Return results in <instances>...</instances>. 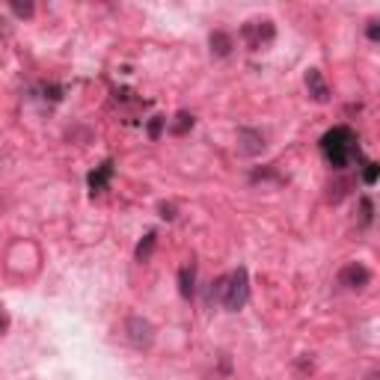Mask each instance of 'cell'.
<instances>
[{
  "mask_svg": "<svg viewBox=\"0 0 380 380\" xmlns=\"http://www.w3.org/2000/svg\"><path fill=\"white\" fill-rule=\"evenodd\" d=\"M163 125H167V119H163V116H155L152 125H148V137L158 140V134H161V128H163Z\"/></svg>",
  "mask_w": 380,
  "mask_h": 380,
  "instance_id": "14",
  "label": "cell"
},
{
  "mask_svg": "<svg viewBox=\"0 0 380 380\" xmlns=\"http://www.w3.org/2000/svg\"><path fill=\"white\" fill-rule=\"evenodd\" d=\"M306 89H309V95L315 98L318 104L330 102V87H327V80L321 77L318 69H309V72H306Z\"/></svg>",
  "mask_w": 380,
  "mask_h": 380,
  "instance_id": "7",
  "label": "cell"
},
{
  "mask_svg": "<svg viewBox=\"0 0 380 380\" xmlns=\"http://www.w3.org/2000/svg\"><path fill=\"white\" fill-rule=\"evenodd\" d=\"M369 283H371V271L366 268V264H359V261L344 264V268L339 271V286L348 288V291H362Z\"/></svg>",
  "mask_w": 380,
  "mask_h": 380,
  "instance_id": "4",
  "label": "cell"
},
{
  "mask_svg": "<svg viewBox=\"0 0 380 380\" xmlns=\"http://www.w3.org/2000/svg\"><path fill=\"white\" fill-rule=\"evenodd\" d=\"M193 279H196L193 264H185V268L178 271V291H181V297H193Z\"/></svg>",
  "mask_w": 380,
  "mask_h": 380,
  "instance_id": "9",
  "label": "cell"
},
{
  "mask_svg": "<svg viewBox=\"0 0 380 380\" xmlns=\"http://www.w3.org/2000/svg\"><path fill=\"white\" fill-rule=\"evenodd\" d=\"M188 128H193V116H188V113H178V116H175V122L170 125V131H173V134H185Z\"/></svg>",
  "mask_w": 380,
  "mask_h": 380,
  "instance_id": "12",
  "label": "cell"
},
{
  "mask_svg": "<svg viewBox=\"0 0 380 380\" xmlns=\"http://www.w3.org/2000/svg\"><path fill=\"white\" fill-rule=\"evenodd\" d=\"M377 36H380V30H377V21H369V39H371V42H377Z\"/></svg>",
  "mask_w": 380,
  "mask_h": 380,
  "instance_id": "17",
  "label": "cell"
},
{
  "mask_svg": "<svg viewBox=\"0 0 380 380\" xmlns=\"http://www.w3.org/2000/svg\"><path fill=\"white\" fill-rule=\"evenodd\" d=\"M6 327H9V315L0 309V333H6Z\"/></svg>",
  "mask_w": 380,
  "mask_h": 380,
  "instance_id": "18",
  "label": "cell"
},
{
  "mask_svg": "<svg viewBox=\"0 0 380 380\" xmlns=\"http://www.w3.org/2000/svg\"><path fill=\"white\" fill-rule=\"evenodd\" d=\"M321 155L333 170H348L359 158V140L348 125H336L321 137Z\"/></svg>",
  "mask_w": 380,
  "mask_h": 380,
  "instance_id": "1",
  "label": "cell"
},
{
  "mask_svg": "<svg viewBox=\"0 0 380 380\" xmlns=\"http://www.w3.org/2000/svg\"><path fill=\"white\" fill-rule=\"evenodd\" d=\"M211 51L217 57H226L229 51H232V39H229V33H223V30L211 33Z\"/></svg>",
  "mask_w": 380,
  "mask_h": 380,
  "instance_id": "10",
  "label": "cell"
},
{
  "mask_svg": "<svg viewBox=\"0 0 380 380\" xmlns=\"http://www.w3.org/2000/svg\"><path fill=\"white\" fill-rule=\"evenodd\" d=\"M362 181H366V185H374L377 181V163L374 161L366 163V170H362Z\"/></svg>",
  "mask_w": 380,
  "mask_h": 380,
  "instance_id": "13",
  "label": "cell"
},
{
  "mask_svg": "<svg viewBox=\"0 0 380 380\" xmlns=\"http://www.w3.org/2000/svg\"><path fill=\"white\" fill-rule=\"evenodd\" d=\"M125 339L134 344L137 351H146V348H152V342H155V327L140 315H131L125 321Z\"/></svg>",
  "mask_w": 380,
  "mask_h": 380,
  "instance_id": "3",
  "label": "cell"
},
{
  "mask_svg": "<svg viewBox=\"0 0 380 380\" xmlns=\"http://www.w3.org/2000/svg\"><path fill=\"white\" fill-rule=\"evenodd\" d=\"M155 232H148L140 244H137V261H148V256H152V250H155Z\"/></svg>",
  "mask_w": 380,
  "mask_h": 380,
  "instance_id": "11",
  "label": "cell"
},
{
  "mask_svg": "<svg viewBox=\"0 0 380 380\" xmlns=\"http://www.w3.org/2000/svg\"><path fill=\"white\" fill-rule=\"evenodd\" d=\"M244 39L250 42V48H264L273 39V24L271 21H250L244 27Z\"/></svg>",
  "mask_w": 380,
  "mask_h": 380,
  "instance_id": "5",
  "label": "cell"
},
{
  "mask_svg": "<svg viewBox=\"0 0 380 380\" xmlns=\"http://www.w3.org/2000/svg\"><path fill=\"white\" fill-rule=\"evenodd\" d=\"M362 220H366V223L371 220V202L369 200H362Z\"/></svg>",
  "mask_w": 380,
  "mask_h": 380,
  "instance_id": "16",
  "label": "cell"
},
{
  "mask_svg": "<svg viewBox=\"0 0 380 380\" xmlns=\"http://www.w3.org/2000/svg\"><path fill=\"white\" fill-rule=\"evenodd\" d=\"M12 12H18V15H33V6H30V4H24V6H21V4H12Z\"/></svg>",
  "mask_w": 380,
  "mask_h": 380,
  "instance_id": "15",
  "label": "cell"
},
{
  "mask_svg": "<svg viewBox=\"0 0 380 380\" xmlns=\"http://www.w3.org/2000/svg\"><path fill=\"white\" fill-rule=\"evenodd\" d=\"M161 211H163V217H167V220H173V217H175V214H173L175 208H173V205H161Z\"/></svg>",
  "mask_w": 380,
  "mask_h": 380,
  "instance_id": "19",
  "label": "cell"
},
{
  "mask_svg": "<svg viewBox=\"0 0 380 380\" xmlns=\"http://www.w3.org/2000/svg\"><path fill=\"white\" fill-rule=\"evenodd\" d=\"M110 178H113V163H110V161H104L102 167H98V170L89 175V188H92V193H102V190H107Z\"/></svg>",
  "mask_w": 380,
  "mask_h": 380,
  "instance_id": "8",
  "label": "cell"
},
{
  "mask_svg": "<svg viewBox=\"0 0 380 380\" xmlns=\"http://www.w3.org/2000/svg\"><path fill=\"white\" fill-rule=\"evenodd\" d=\"M238 148L244 155H259L264 148V134L261 131H253V128H241L238 131Z\"/></svg>",
  "mask_w": 380,
  "mask_h": 380,
  "instance_id": "6",
  "label": "cell"
},
{
  "mask_svg": "<svg viewBox=\"0 0 380 380\" xmlns=\"http://www.w3.org/2000/svg\"><path fill=\"white\" fill-rule=\"evenodd\" d=\"M211 300L223 303L229 312L244 309V303L250 300V276H246V271L238 268L232 273L220 276L217 283H214V288H211Z\"/></svg>",
  "mask_w": 380,
  "mask_h": 380,
  "instance_id": "2",
  "label": "cell"
}]
</instances>
